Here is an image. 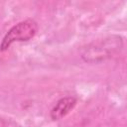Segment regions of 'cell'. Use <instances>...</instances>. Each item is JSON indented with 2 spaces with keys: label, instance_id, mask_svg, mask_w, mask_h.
I'll list each match as a JSON object with an SVG mask.
<instances>
[{
  "label": "cell",
  "instance_id": "obj_3",
  "mask_svg": "<svg viewBox=\"0 0 127 127\" xmlns=\"http://www.w3.org/2000/svg\"><path fill=\"white\" fill-rule=\"evenodd\" d=\"M77 99L74 96H64L60 98L50 111V117L54 121H58L65 117L76 105Z\"/></svg>",
  "mask_w": 127,
  "mask_h": 127
},
{
  "label": "cell",
  "instance_id": "obj_1",
  "mask_svg": "<svg viewBox=\"0 0 127 127\" xmlns=\"http://www.w3.org/2000/svg\"><path fill=\"white\" fill-rule=\"evenodd\" d=\"M123 47V39L118 35H111L91 42L81 50V59L85 63L99 64L111 59Z\"/></svg>",
  "mask_w": 127,
  "mask_h": 127
},
{
  "label": "cell",
  "instance_id": "obj_4",
  "mask_svg": "<svg viewBox=\"0 0 127 127\" xmlns=\"http://www.w3.org/2000/svg\"><path fill=\"white\" fill-rule=\"evenodd\" d=\"M0 127H5V121L2 118H0Z\"/></svg>",
  "mask_w": 127,
  "mask_h": 127
},
{
  "label": "cell",
  "instance_id": "obj_2",
  "mask_svg": "<svg viewBox=\"0 0 127 127\" xmlns=\"http://www.w3.org/2000/svg\"><path fill=\"white\" fill-rule=\"evenodd\" d=\"M38 23L33 19H26L14 25L3 37L0 51H7L10 46L17 42H27L35 37L38 32Z\"/></svg>",
  "mask_w": 127,
  "mask_h": 127
}]
</instances>
